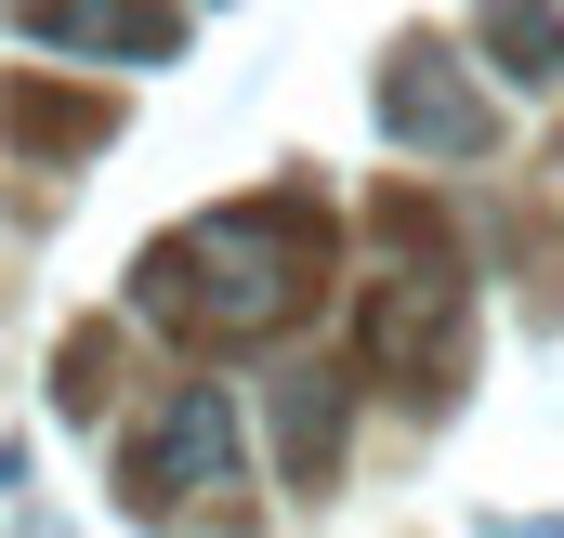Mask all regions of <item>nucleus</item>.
Wrapping results in <instances>:
<instances>
[{
  "label": "nucleus",
  "instance_id": "1",
  "mask_svg": "<svg viewBox=\"0 0 564 538\" xmlns=\"http://www.w3.org/2000/svg\"><path fill=\"white\" fill-rule=\"evenodd\" d=\"M315 263H328V211L315 197H237V211L158 237L132 263V302L158 329H184V342H263V329L302 315Z\"/></svg>",
  "mask_w": 564,
  "mask_h": 538
},
{
  "label": "nucleus",
  "instance_id": "2",
  "mask_svg": "<svg viewBox=\"0 0 564 538\" xmlns=\"http://www.w3.org/2000/svg\"><path fill=\"white\" fill-rule=\"evenodd\" d=\"M459 329H473V289H459V263L446 250H408V263L368 276V302H355V355H368V381H408V395H433L446 368H459Z\"/></svg>",
  "mask_w": 564,
  "mask_h": 538
},
{
  "label": "nucleus",
  "instance_id": "3",
  "mask_svg": "<svg viewBox=\"0 0 564 538\" xmlns=\"http://www.w3.org/2000/svg\"><path fill=\"white\" fill-rule=\"evenodd\" d=\"M237 460H250V433H237V395H224V381H184V395H171V407L132 433L119 486H132V513H144V526H171V513L224 499V486H237Z\"/></svg>",
  "mask_w": 564,
  "mask_h": 538
},
{
  "label": "nucleus",
  "instance_id": "4",
  "mask_svg": "<svg viewBox=\"0 0 564 538\" xmlns=\"http://www.w3.org/2000/svg\"><path fill=\"white\" fill-rule=\"evenodd\" d=\"M381 132L421 144V158H486L499 119H486V93H473L446 53H394V66H381Z\"/></svg>",
  "mask_w": 564,
  "mask_h": 538
},
{
  "label": "nucleus",
  "instance_id": "5",
  "mask_svg": "<svg viewBox=\"0 0 564 538\" xmlns=\"http://www.w3.org/2000/svg\"><path fill=\"white\" fill-rule=\"evenodd\" d=\"M276 460H289V486H302V499L341 473V381H328V368H302V381L276 395Z\"/></svg>",
  "mask_w": 564,
  "mask_h": 538
},
{
  "label": "nucleus",
  "instance_id": "6",
  "mask_svg": "<svg viewBox=\"0 0 564 538\" xmlns=\"http://www.w3.org/2000/svg\"><path fill=\"white\" fill-rule=\"evenodd\" d=\"M26 40H79V53H184V13H66V0H40Z\"/></svg>",
  "mask_w": 564,
  "mask_h": 538
},
{
  "label": "nucleus",
  "instance_id": "7",
  "mask_svg": "<svg viewBox=\"0 0 564 538\" xmlns=\"http://www.w3.org/2000/svg\"><path fill=\"white\" fill-rule=\"evenodd\" d=\"M0 132H13V144H40V158H66V144H93V132H106V106H79V93H40V79H13V93H0Z\"/></svg>",
  "mask_w": 564,
  "mask_h": 538
},
{
  "label": "nucleus",
  "instance_id": "8",
  "mask_svg": "<svg viewBox=\"0 0 564 538\" xmlns=\"http://www.w3.org/2000/svg\"><path fill=\"white\" fill-rule=\"evenodd\" d=\"M473 40H486L499 79H525V93H552V79H564V13H486Z\"/></svg>",
  "mask_w": 564,
  "mask_h": 538
},
{
  "label": "nucleus",
  "instance_id": "9",
  "mask_svg": "<svg viewBox=\"0 0 564 538\" xmlns=\"http://www.w3.org/2000/svg\"><path fill=\"white\" fill-rule=\"evenodd\" d=\"M53 395H66V420H93V407H106V329H79V342H66V381H53Z\"/></svg>",
  "mask_w": 564,
  "mask_h": 538
}]
</instances>
